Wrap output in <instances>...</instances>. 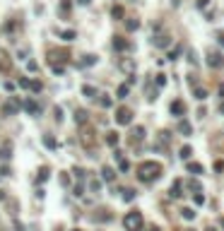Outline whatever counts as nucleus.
<instances>
[{
	"instance_id": "obj_1",
	"label": "nucleus",
	"mask_w": 224,
	"mask_h": 231,
	"mask_svg": "<svg viewBox=\"0 0 224 231\" xmlns=\"http://www.w3.org/2000/svg\"><path fill=\"white\" fill-rule=\"evenodd\" d=\"M161 164L159 161H145V164H140V169H137V176H140V181L142 183H152V181H157L161 176Z\"/></svg>"
},
{
	"instance_id": "obj_2",
	"label": "nucleus",
	"mask_w": 224,
	"mask_h": 231,
	"mask_svg": "<svg viewBox=\"0 0 224 231\" xmlns=\"http://www.w3.org/2000/svg\"><path fill=\"white\" fill-rule=\"evenodd\" d=\"M142 212H137V210H133V212L126 214V219H123V226H126V231H140L142 229Z\"/></svg>"
},
{
	"instance_id": "obj_3",
	"label": "nucleus",
	"mask_w": 224,
	"mask_h": 231,
	"mask_svg": "<svg viewBox=\"0 0 224 231\" xmlns=\"http://www.w3.org/2000/svg\"><path fill=\"white\" fill-rule=\"evenodd\" d=\"M130 120H133V111L126 109V106H121V109L116 111V123H118V125H128Z\"/></svg>"
},
{
	"instance_id": "obj_4",
	"label": "nucleus",
	"mask_w": 224,
	"mask_h": 231,
	"mask_svg": "<svg viewBox=\"0 0 224 231\" xmlns=\"http://www.w3.org/2000/svg\"><path fill=\"white\" fill-rule=\"evenodd\" d=\"M207 65H210V67H222L224 65V56L222 53H219V51H210V53H207Z\"/></svg>"
},
{
	"instance_id": "obj_5",
	"label": "nucleus",
	"mask_w": 224,
	"mask_h": 231,
	"mask_svg": "<svg viewBox=\"0 0 224 231\" xmlns=\"http://www.w3.org/2000/svg\"><path fill=\"white\" fill-rule=\"evenodd\" d=\"M188 82H190V87H193V94H195V99H205V96H207V89L198 84V80L193 77V75L188 77Z\"/></svg>"
},
{
	"instance_id": "obj_6",
	"label": "nucleus",
	"mask_w": 224,
	"mask_h": 231,
	"mask_svg": "<svg viewBox=\"0 0 224 231\" xmlns=\"http://www.w3.org/2000/svg\"><path fill=\"white\" fill-rule=\"evenodd\" d=\"M203 171H205V169H203V164H198V161H190V164H188V173H193V176H200Z\"/></svg>"
},
{
	"instance_id": "obj_7",
	"label": "nucleus",
	"mask_w": 224,
	"mask_h": 231,
	"mask_svg": "<svg viewBox=\"0 0 224 231\" xmlns=\"http://www.w3.org/2000/svg\"><path fill=\"white\" fill-rule=\"evenodd\" d=\"M113 48H116V51H126V48H128V41H126L123 36H116V39H113Z\"/></svg>"
},
{
	"instance_id": "obj_8",
	"label": "nucleus",
	"mask_w": 224,
	"mask_h": 231,
	"mask_svg": "<svg viewBox=\"0 0 224 231\" xmlns=\"http://www.w3.org/2000/svg\"><path fill=\"white\" fill-rule=\"evenodd\" d=\"M183 111H186L183 101H174V104H171V113H174V116H181Z\"/></svg>"
},
{
	"instance_id": "obj_9",
	"label": "nucleus",
	"mask_w": 224,
	"mask_h": 231,
	"mask_svg": "<svg viewBox=\"0 0 224 231\" xmlns=\"http://www.w3.org/2000/svg\"><path fill=\"white\" fill-rule=\"evenodd\" d=\"M142 137H145V128H142V125H137V128H133V142H140Z\"/></svg>"
},
{
	"instance_id": "obj_10",
	"label": "nucleus",
	"mask_w": 224,
	"mask_h": 231,
	"mask_svg": "<svg viewBox=\"0 0 224 231\" xmlns=\"http://www.w3.org/2000/svg\"><path fill=\"white\" fill-rule=\"evenodd\" d=\"M106 145L108 147H116L118 145V132H106Z\"/></svg>"
},
{
	"instance_id": "obj_11",
	"label": "nucleus",
	"mask_w": 224,
	"mask_h": 231,
	"mask_svg": "<svg viewBox=\"0 0 224 231\" xmlns=\"http://www.w3.org/2000/svg\"><path fill=\"white\" fill-rule=\"evenodd\" d=\"M44 145H46L48 149H55V147H58V142H55V137H51V135H46V137H44Z\"/></svg>"
},
{
	"instance_id": "obj_12",
	"label": "nucleus",
	"mask_w": 224,
	"mask_h": 231,
	"mask_svg": "<svg viewBox=\"0 0 224 231\" xmlns=\"http://www.w3.org/2000/svg\"><path fill=\"white\" fill-rule=\"evenodd\" d=\"M181 185H183L181 181H176V183L171 185V197H179V195H181Z\"/></svg>"
},
{
	"instance_id": "obj_13",
	"label": "nucleus",
	"mask_w": 224,
	"mask_h": 231,
	"mask_svg": "<svg viewBox=\"0 0 224 231\" xmlns=\"http://www.w3.org/2000/svg\"><path fill=\"white\" fill-rule=\"evenodd\" d=\"M128 92H130V87H128V84H121V87H118V99H126Z\"/></svg>"
},
{
	"instance_id": "obj_14",
	"label": "nucleus",
	"mask_w": 224,
	"mask_h": 231,
	"mask_svg": "<svg viewBox=\"0 0 224 231\" xmlns=\"http://www.w3.org/2000/svg\"><path fill=\"white\" fill-rule=\"evenodd\" d=\"M82 94L89 96V99H94V96H97V89H94V87H82Z\"/></svg>"
},
{
	"instance_id": "obj_15",
	"label": "nucleus",
	"mask_w": 224,
	"mask_h": 231,
	"mask_svg": "<svg viewBox=\"0 0 224 231\" xmlns=\"http://www.w3.org/2000/svg\"><path fill=\"white\" fill-rule=\"evenodd\" d=\"M179 130H181V132H186V135H190V123H188V120H181Z\"/></svg>"
},
{
	"instance_id": "obj_16",
	"label": "nucleus",
	"mask_w": 224,
	"mask_h": 231,
	"mask_svg": "<svg viewBox=\"0 0 224 231\" xmlns=\"http://www.w3.org/2000/svg\"><path fill=\"white\" fill-rule=\"evenodd\" d=\"M190 154H193L190 147H181V159H190Z\"/></svg>"
},
{
	"instance_id": "obj_17",
	"label": "nucleus",
	"mask_w": 224,
	"mask_h": 231,
	"mask_svg": "<svg viewBox=\"0 0 224 231\" xmlns=\"http://www.w3.org/2000/svg\"><path fill=\"white\" fill-rule=\"evenodd\" d=\"M75 120H77V123H84V120H87V113L84 111H75Z\"/></svg>"
},
{
	"instance_id": "obj_18",
	"label": "nucleus",
	"mask_w": 224,
	"mask_h": 231,
	"mask_svg": "<svg viewBox=\"0 0 224 231\" xmlns=\"http://www.w3.org/2000/svg\"><path fill=\"white\" fill-rule=\"evenodd\" d=\"M101 176H104V181H113V171H111V169H104Z\"/></svg>"
},
{
	"instance_id": "obj_19",
	"label": "nucleus",
	"mask_w": 224,
	"mask_h": 231,
	"mask_svg": "<svg viewBox=\"0 0 224 231\" xmlns=\"http://www.w3.org/2000/svg\"><path fill=\"white\" fill-rule=\"evenodd\" d=\"M181 214H183L186 219H193V217H195V212H193L190 207H186V210H181Z\"/></svg>"
},
{
	"instance_id": "obj_20",
	"label": "nucleus",
	"mask_w": 224,
	"mask_h": 231,
	"mask_svg": "<svg viewBox=\"0 0 224 231\" xmlns=\"http://www.w3.org/2000/svg\"><path fill=\"white\" fill-rule=\"evenodd\" d=\"M75 36H77V34H75L72 29H68V31H63V39H65V41H72Z\"/></svg>"
},
{
	"instance_id": "obj_21",
	"label": "nucleus",
	"mask_w": 224,
	"mask_h": 231,
	"mask_svg": "<svg viewBox=\"0 0 224 231\" xmlns=\"http://www.w3.org/2000/svg\"><path fill=\"white\" fill-rule=\"evenodd\" d=\"M133 197H135V190H123V200H128V202H130Z\"/></svg>"
},
{
	"instance_id": "obj_22",
	"label": "nucleus",
	"mask_w": 224,
	"mask_h": 231,
	"mask_svg": "<svg viewBox=\"0 0 224 231\" xmlns=\"http://www.w3.org/2000/svg\"><path fill=\"white\" fill-rule=\"evenodd\" d=\"M215 171H217V173H222V171H224V161H222V159H217V161H215Z\"/></svg>"
},
{
	"instance_id": "obj_23",
	"label": "nucleus",
	"mask_w": 224,
	"mask_h": 231,
	"mask_svg": "<svg viewBox=\"0 0 224 231\" xmlns=\"http://www.w3.org/2000/svg\"><path fill=\"white\" fill-rule=\"evenodd\" d=\"M27 111L29 113H36V111H39V106H36L34 101H27Z\"/></svg>"
},
{
	"instance_id": "obj_24",
	"label": "nucleus",
	"mask_w": 224,
	"mask_h": 231,
	"mask_svg": "<svg viewBox=\"0 0 224 231\" xmlns=\"http://www.w3.org/2000/svg\"><path fill=\"white\" fill-rule=\"evenodd\" d=\"M137 27H140V22H137V19H130V22H128V29H130V31H135Z\"/></svg>"
},
{
	"instance_id": "obj_25",
	"label": "nucleus",
	"mask_w": 224,
	"mask_h": 231,
	"mask_svg": "<svg viewBox=\"0 0 224 231\" xmlns=\"http://www.w3.org/2000/svg\"><path fill=\"white\" fill-rule=\"evenodd\" d=\"M166 84V75H157V87H164Z\"/></svg>"
},
{
	"instance_id": "obj_26",
	"label": "nucleus",
	"mask_w": 224,
	"mask_h": 231,
	"mask_svg": "<svg viewBox=\"0 0 224 231\" xmlns=\"http://www.w3.org/2000/svg\"><path fill=\"white\" fill-rule=\"evenodd\" d=\"M111 104H113V101H111V99H108L106 94H104V96H101V106H106V109H108V106H111Z\"/></svg>"
},
{
	"instance_id": "obj_27",
	"label": "nucleus",
	"mask_w": 224,
	"mask_h": 231,
	"mask_svg": "<svg viewBox=\"0 0 224 231\" xmlns=\"http://www.w3.org/2000/svg\"><path fill=\"white\" fill-rule=\"evenodd\" d=\"M193 200H195V205H205V195H195Z\"/></svg>"
},
{
	"instance_id": "obj_28",
	"label": "nucleus",
	"mask_w": 224,
	"mask_h": 231,
	"mask_svg": "<svg viewBox=\"0 0 224 231\" xmlns=\"http://www.w3.org/2000/svg\"><path fill=\"white\" fill-rule=\"evenodd\" d=\"M207 5H210V0H198V7H200V10H205Z\"/></svg>"
},
{
	"instance_id": "obj_29",
	"label": "nucleus",
	"mask_w": 224,
	"mask_h": 231,
	"mask_svg": "<svg viewBox=\"0 0 224 231\" xmlns=\"http://www.w3.org/2000/svg\"><path fill=\"white\" fill-rule=\"evenodd\" d=\"M111 15H113V17H123V10H121V7H113V12H111Z\"/></svg>"
},
{
	"instance_id": "obj_30",
	"label": "nucleus",
	"mask_w": 224,
	"mask_h": 231,
	"mask_svg": "<svg viewBox=\"0 0 224 231\" xmlns=\"http://www.w3.org/2000/svg\"><path fill=\"white\" fill-rule=\"evenodd\" d=\"M29 87H31L34 92H41V82H31V84H29Z\"/></svg>"
},
{
	"instance_id": "obj_31",
	"label": "nucleus",
	"mask_w": 224,
	"mask_h": 231,
	"mask_svg": "<svg viewBox=\"0 0 224 231\" xmlns=\"http://www.w3.org/2000/svg\"><path fill=\"white\" fill-rule=\"evenodd\" d=\"M188 60H190V63H198V58H195V53H193V51H188Z\"/></svg>"
},
{
	"instance_id": "obj_32",
	"label": "nucleus",
	"mask_w": 224,
	"mask_h": 231,
	"mask_svg": "<svg viewBox=\"0 0 224 231\" xmlns=\"http://www.w3.org/2000/svg\"><path fill=\"white\" fill-rule=\"evenodd\" d=\"M217 39H219V44L224 46V34H217Z\"/></svg>"
},
{
	"instance_id": "obj_33",
	"label": "nucleus",
	"mask_w": 224,
	"mask_h": 231,
	"mask_svg": "<svg viewBox=\"0 0 224 231\" xmlns=\"http://www.w3.org/2000/svg\"><path fill=\"white\" fill-rule=\"evenodd\" d=\"M77 2H82V5H87V2H92V0H77Z\"/></svg>"
},
{
	"instance_id": "obj_34",
	"label": "nucleus",
	"mask_w": 224,
	"mask_h": 231,
	"mask_svg": "<svg viewBox=\"0 0 224 231\" xmlns=\"http://www.w3.org/2000/svg\"><path fill=\"white\" fill-rule=\"evenodd\" d=\"M219 111H222V113H224V104H222V106H219Z\"/></svg>"
},
{
	"instance_id": "obj_35",
	"label": "nucleus",
	"mask_w": 224,
	"mask_h": 231,
	"mask_svg": "<svg viewBox=\"0 0 224 231\" xmlns=\"http://www.w3.org/2000/svg\"><path fill=\"white\" fill-rule=\"evenodd\" d=\"M222 226H224V219H222Z\"/></svg>"
}]
</instances>
